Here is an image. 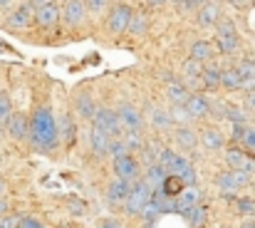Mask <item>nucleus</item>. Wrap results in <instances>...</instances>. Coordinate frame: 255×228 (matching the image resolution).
I'll list each match as a JSON object with an SVG mask.
<instances>
[{"instance_id": "obj_10", "label": "nucleus", "mask_w": 255, "mask_h": 228, "mask_svg": "<svg viewBox=\"0 0 255 228\" xmlns=\"http://www.w3.org/2000/svg\"><path fill=\"white\" fill-rule=\"evenodd\" d=\"M253 159H255L253 154H248L241 144H231L226 149V164L231 166V171H248Z\"/></svg>"}, {"instance_id": "obj_50", "label": "nucleus", "mask_w": 255, "mask_h": 228, "mask_svg": "<svg viewBox=\"0 0 255 228\" xmlns=\"http://www.w3.org/2000/svg\"><path fill=\"white\" fill-rule=\"evenodd\" d=\"M35 7H40V5H47V2H55V0H30Z\"/></svg>"}, {"instance_id": "obj_58", "label": "nucleus", "mask_w": 255, "mask_h": 228, "mask_svg": "<svg viewBox=\"0 0 255 228\" xmlns=\"http://www.w3.org/2000/svg\"><path fill=\"white\" fill-rule=\"evenodd\" d=\"M253 2H255V0H253Z\"/></svg>"}, {"instance_id": "obj_55", "label": "nucleus", "mask_w": 255, "mask_h": 228, "mask_svg": "<svg viewBox=\"0 0 255 228\" xmlns=\"http://www.w3.org/2000/svg\"><path fill=\"white\" fill-rule=\"evenodd\" d=\"M193 2H196V5L201 7V5H203V2H208V0H193Z\"/></svg>"}, {"instance_id": "obj_17", "label": "nucleus", "mask_w": 255, "mask_h": 228, "mask_svg": "<svg viewBox=\"0 0 255 228\" xmlns=\"http://www.w3.org/2000/svg\"><path fill=\"white\" fill-rule=\"evenodd\" d=\"M7 134H10V139H15V142L27 139V137H30V119H27L22 112H15L12 119H10V124H7Z\"/></svg>"}, {"instance_id": "obj_47", "label": "nucleus", "mask_w": 255, "mask_h": 228, "mask_svg": "<svg viewBox=\"0 0 255 228\" xmlns=\"http://www.w3.org/2000/svg\"><path fill=\"white\" fill-rule=\"evenodd\" d=\"M99 228H122L117 221H112V219H102L99 221Z\"/></svg>"}, {"instance_id": "obj_29", "label": "nucleus", "mask_w": 255, "mask_h": 228, "mask_svg": "<svg viewBox=\"0 0 255 228\" xmlns=\"http://www.w3.org/2000/svg\"><path fill=\"white\" fill-rule=\"evenodd\" d=\"M12 102H10V94L5 92V89H0V132L2 129H7V124H10V119H12Z\"/></svg>"}, {"instance_id": "obj_9", "label": "nucleus", "mask_w": 255, "mask_h": 228, "mask_svg": "<svg viewBox=\"0 0 255 228\" xmlns=\"http://www.w3.org/2000/svg\"><path fill=\"white\" fill-rule=\"evenodd\" d=\"M117 114H119V122L124 124L127 132H141L144 129V117H141V112L134 104H127V102L119 104Z\"/></svg>"}, {"instance_id": "obj_19", "label": "nucleus", "mask_w": 255, "mask_h": 228, "mask_svg": "<svg viewBox=\"0 0 255 228\" xmlns=\"http://www.w3.org/2000/svg\"><path fill=\"white\" fill-rule=\"evenodd\" d=\"M75 112L82 117V119H94V114H97V104H94V99H92V94L89 92H77L75 94Z\"/></svg>"}, {"instance_id": "obj_20", "label": "nucleus", "mask_w": 255, "mask_h": 228, "mask_svg": "<svg viewBox=\"0 0 255 228\" xmlns=\"http://www.w3.org/2000/svg\"><path fill=\"white\" fill-rule=\"evenodd\" d=\"M203 72H206V65L198 62V60H193V57L183 60V65H181V75H183L186 82H191V84L203 82Z\"/></svg>"}, {"instance_id": "obj_53", "label": "nucleus", "mask_w": 255, "mask_h": 228, "mask_svg": "<svg viewBox=\"0 0 255 228\" xmlns=\"http://www.w3.org/2000/svg\"><path fill=\"white\" fill-rule=\"evenodd\" d=\"M228 2H231V5H246L248 0H228Z\"/></svg>"}, {"instance_id": "obj_38", "label": "nucleus", "mask_w": 255, "mask_h": 228, "mask_svg": "<svg viewBox=\"0 0 255 228\" xmlns=\"http://www.w3.org/2000/svg\"><path fill=\"white\" fill-rule=\"evenodd\" d=\"M216 35L218 37H226V35H238V30H236V22L231 20V17H221L218 20V25H216Z\"/></svg>"}, {"instance_id": "obj_18", "label": "nucleus", "mask_w": 255, "mask_h": 228, "mask_svg": "<svg viewBox=\"0 0 255 228\" xmlns=\"http://www.w3.org/2000/svg\"><path fill=\"white\" fill-rule=\"evenodd\" d=\"M186 109L191 112L193 122L196 119H206V117H211V99L203 97V94H191L188 102H186Z\"/></svg>"}, {"instance_id": "obj_22", "label": "nucleus", "mask_w": 255, "mask_h": 228, "mask_svg": "<svg viewBox=\"0 0 255 228\" xmlns=\"http://www.w3.org/2000/svg\"><path fill=\"white\" fill-rule=\"evenodd\" d=\"M198 201H201V191H198V186H186V189L181 191V196L176 199V204H178V214H183V211L198 206Z\"/></svg>"}, {"instance_id": "obj_49", "label": "nucleus", "mask_w": 255, "mask_h": 228, "mask_svg": "<svg viewBox=\"0 0 255 228\" xmlns=\"http://www.w3.org/2000/svg\"><path fill=\"white\" fill-rule=\"evenodd\" d=\"M241 228H255V221L253 219H246V221L241 224Z\"/></svg>"}, {"instance_id": "obj_31", "label": "nucleus", "mask_w": 255, "mask_h": 228, "mask_svg": "<svg viewBox=\"0 0 255 228\" xmlns=\"http://www.w3.org/2000/svg\"><path fill=\"white\" fill-rule=\"evenodd\" d=\"M223 87L236 92V89H243V77L238 72V67H226L223 70Z\"/></svg>"}, {"instance_id": "obj_45", "label": "nucleus", "mask_w": 255, "mask_h": 228, "mask_svg": "<svg viewBox=\"0 0 255 228\" xmlns=\"http://www.w3.org/2000/svg\"><path fill=\"white\" fill-rule=\"evenodd\" d=\"M243 107H246V112H251V114H255V89H253V92H246Z\"/></svg>"}, {"instance_id": "obj_43", "label": "nucleus", "mask_w": 255, "mask_h": 228, "mask_svg": "<svg viewBox=\"0 0 255 228\" xmlns=\"http://www.w3.org/2000/svg\"><path fill=\"white\" fill-rule=\"evenodd\" d=\"M107 2H109V0H87V7H89V12L102 15V12H104V7H107Z\"/></svg>"}, {"instance_id": "obj_30", "label": "nucleus", "mask_w": 255, "mask_h": 228, "mask_svg": "<svg viewBox=\"0 0 255 228\" xmlns=\"http://www.w3.org/2000/svg\"><path fill=\"white\" fill-rule=\"evenodd\" d=\"M181 216L188 221V226L191 228H201L203 224H206V216H208V214H206V206H201V204H198V206H193V209L183 211Z\"/></svg>"}, {"instance_id": "obj_33", "label": "nucleus", "mask_w": 255, "mask_h": 228, "mask_svg": "<svg viewBox=\"0 0 255 228\" xmlns=\"http://www.w3.org/2000/svg\"><path fill=\"white\" fill-rule=\"evenodd\" d=\"M171 119H173L176 127H188V124L193 122V117H191V112L186 109V104H173V107H171Z\"/></svg>"}, {"instance_id": "obj_7", "label": "nucleus", "mask_w": 255, "mask_h": 228, "mask_svg": "<svg viewBox=\"0 0 255 228\" xmlns=\"http://www.w3.org/2000/svg\"><path fill=\"white\" fill-rule=\"evenodd\" d=\"M35 5L27 0V2H20L10 15H7V20H5V25L7 27H12V30H25V27H30L32 22H35Z\"/></svg>"}, {"instance_id": "obj_56", "label": "nucleus", "mask_w": 255, "mask_h": 228, "mask_svg": "<svg viewBox=\"0 0 255 228\" xmlns=\"http://www.w3.org/2000/svg\"><path fill=\"white\" fill-rule=\"evenodd\" d=\"M171 2H176V5H181V2H183V0H171Z\"/></svg>"}, {"instance_id": "obj_36", "label": "nucleus", "mask_w": 255, "mask_h": 228, "mask_svg": "<svg viewBox=\"0 0 255 228\" xmlns=\"http://www.w3.org/2000/svg\"><path fill=\"white\" fill-rule=\"evenodd\" d=\"M228 122L233 124H248V112L241 104H228Z\"/></svg>"}, {"instance_id": "obj_11", "label": "nucleus", "mask_w": 255, "mask_h": 228, "mask_svg": "<svg viewBox=\"0 0 255 228\" xmlns=\"http://www.w3.org/2000/svg\"><path fill=\"white\" fill-rule=\"evenodd\" d=\"M221 17H223V15H221L218 0H208V2H203V5L196 10V22H198V27H213V25H218Z\"/></svg>"}, {"instance_id": "obj_8", "label": "nucleus", "mask_w": 255, "mask_h": 228, "mask_svg": "<svg viewBox=\"0 0 255 228\" xmlns=\"http://www.w3.org/2000/svg\"><path fill=\"white\" fill-rule=\"evenodd\" d=\"M87 12H89V7H87L85 0H67L62 7V20L70 27H80V25H85Z\"/></svg>"}, {"instance_id": "obj_39", "label": "nucleus", "mask_w": 255, "mask_h": 228, "mask_svg": "<svg viewBox=\"0 0 255 228\" xmlns=\"http://www.w3.org/2000/svg\"><path fill=\"white\" fill-rule=\"evenodd\" d=\"M211 117L213 119H228V102H221V99H213L211 102Z\"/></svg>"}, {"instance_id": "obj_2", "label": "nucleus", "mask_w": 255, "mask_h": 228, "mask_svg": "<svg viewBox=\"0 0 255 228\" xmlns=\"http://www.w3.org/2000/svg\"><path fill=\"white\" fill-rule=\"evenodd\" d=\"M151 196H154V189H151L144 179H139L136 184H131L129 199H127V204H124L127 216H141V214H144V209L149 206Z\"/></svg>"}, {"instance_id": "obj_51", "label": "nucleus", "mask_w": 255, "mask_h": 228, "mask_svg": "<svg viewBox=\"0 0 255 228\" xmlns=\"http://www.w3.org/2000/svg\"><path fill=\"white\" fill-rule=\"evenodd\" d=\"M12 5V0H0V10H7Z\"/></svg>"}, {"instance_id": "obj_15", "label": "nucleus", "mask_w": 255, "mask_h": 228, "mask_svg": "<svg viewBox=\"0 0 255 228\" xmlns=\"http://www.w3.org/2000/svg\"><path fill=\"white\" fill-rule=\"evenodd\" d=\"M89 144H92V152L97 159H104L109 149H112V134H107L104 129H97V127H92V132H89Z\"/></svg>"}, {"instance_id": "obj_16", "label": "nucleus", "mask_w": 255, "mask_h": 228, "mask_svg": "<svg viewBox=\"0 0 255 228\" xmlns=\"http://www.w3.org/2000/svg\"><path fill=\"white\" fill-rule=\"evenodd\" d=\"M198 139H201V144H203V149H208V152H218V149H223V144H226V137H223V132L218 129V127H203L201 129V134H198Z\"/></svg>"}, {"instance_id": "obj_3", "label": "nucleus", "mask_w": 255, "mask_h": 228, "mask_svg": "<svg viewBox=\"0 0 255 228\" xmlns=\"http://www.w3.org/2000/svg\"><path fill=\"white\" fill-rule=\"evenodd\" d=\"M92 127H97V129H104L107 134H112V139H119V137H124V124L119 122V114L117 112H112V109H107V107H97V114H94V119H92Z\"/></svg>"}, {"instance_id": "obj_42", "label": "nucleus", "mask_w": 255, "mask_h": 228, "mask_svg": "<svg viewBox=\"0 0 255 228\" xmlns=\"http://www.w3.org/2000/svg\"><path fill=\"white\" fill-rule=\"evenodd\" d=\"M246 127H248V124H233V132H231L233 144H241V142H243V137H246Z\"/></svg>"}, {"instance_id": "obj_21", "label": "nucleus", "mask_w": 255, "mask_h": 228, "mask_svg": "<svg viewBox=\"0 0 255 228\" xmlns=\"http://www.w3.org/2000/svg\"><path fill=\"white\" fill-rule=\"evenodd\" d=\"M166 176H169V171L161 166V164H151V166H144V181L156 191V189H161L164 186V181H166Z\"/></svg>"}, {"instance_id": "obj_13", "label": "nucleus", "mask_w": 255, "mask_h": 228, "mask_svg": "<svg viewBox=\"0 0 255 228\" xmlns=\"http://www.w3.org/2000/svg\"><path fill=\"white\" fill-rule=\"evenodd\" d=\"M60 17H62V7H57L55 2L40 5V7L35 10V25H37V27H42V30L52 27Z\"/></svg>"}, {"instance_id": "obj_14", "label": "nucleus", "mask_w": 255, "mask_h": 228, "mask_svg": "<svg viewBox=\"0 0 255 228\" xmlns=\"http://www.w3.org/2000/svg\"><path fill=\"white\" fill-rule=\"evenodd\" d=\"M173 142H176V147L183 149V152H193V149L201 144L196 129H191V127H173Z\"/></svg>"}, {"instance_id": "obj_28", "label": "nucleus", "mask_w": 255, "mask_h": 228, "mask_svg": "<svg viewBox=\"0 0 255 228\" xmlns=\"http://www.w3.org/2000/svg\"><path fill=\"white\" fill-rule=\"evenodd\" d=\"M188 184L183 181V176H178V174H169L166 176V181H164V186H161V191L166 194V196H171V199H178L181 196V191L186 189Z\"/></svg>"}, {"instance_id": "obj_24", "label": "nucleus", "mask_w": 255, "mask_h": 228, "mask_svg": "<svg viewBox=\"0 0 255 228\" xmlns=\"http://www.w3.org/2000/svg\"><path fill=\"white\" fill-rule=\"evenodd\" d=\"M164 92H166L171 104H186L188 97H191V92H188V87H186L183 82H169Z\"/></svg>"}, {"instance_id": "obj_46", "label": "nucleus", "mask_w": 255, "mask_h": 228, "mask_svg": "<svg viewBox=\"0 0 255 228\" xmlns=\"http://www.w3.org/2000/svg\"><path fill=\"white\" fill-rule=\"evenodd\" d=\"M0 228H20V221H15L10 216H2L0 219Z\"/></svg>"}, {"instance_id": "obj_32", "label": "nucleus", "mask_w": 255, "mask_h": 228, "mask_svg": "<svg viewBox=\"0 0 255 228\" xmlns=\"http://www.w3.org/2000/svg\"><path fill=\"white\" fill-rule=\"evenodd\" d=\"M146 30H149V17H146L141 10H134V17H131L129 32L136 35V37H141V35H146Z\"/></svg>"}, {"instance_id": "obj_25", "label": "nucleus", "mask_w": 255, "mask_h": 228, "mask_svg": "<svg viewBox=\"0 0 255 228\" xmlns=\"http://www.w3.org/2000/svg\"><path fill=\"white\" fill-rule=\"evenodd\" d=\"M203 87L208 92H216L218 87H223V70L218 65H206V72H203Z\"/></svg>"}, {"instance_id": "obj_27", "label": "nucleus", "mask_w": 255, "mask_h": 228, "mask_svg": "<svg viewBox=\"0 0 255 228\" xmlns=\"http://www.w3.org/2000/svg\"><path fill=\"white\" fill-rule=\"evenodd\" d=\"M191 57L193 60H198V62H211L213 60V45L208 42V40H196L193 45H191Z\"/></svg>"}, {"instance_id": "obj_12", "label": "nucleus", "mask_w": 255, "mask_h": 228, "mask_svg": "<svg viewBox=\"0 0 255 228\" xmlns=\"http://www.w3.org/2000/svg\"><path fill=\"white\" fill-rule=\"evenodd\" d=\"M129 191H131V184L129 181H124V179H117L114 176V181L107 186V201L112 204V206H124L127 204V199H129Z\"/></svg>"}, {"instance_id": "obj_34", "label": "nucleus", "mask_w": 255, "mask_h": 228, "mask_svg": "<svg viewBox=\"0 0 255 228\" xmlns=\"http://www.w3.org/2000/svg\"><path fill=\"white\" fill-rule=\"evenodd\" d=\"M124 144L129 147V152H141L146 139H144V132H124Z\"/></svg>"}, {"instance_id": "obj_6", "label": "nucleus", "mask_w": 255, "mask_h": 228, "mask_svg": "<svg viewBox=\"0 0 255 228\" xmlns=\"http://www.w3.org/2000/svg\"><path fill=\"white\" fill-rule=\"evenodd\" d=\"M114 176L117 179H124L129 184H136L141 179V164H139V159H134L131 154H127L122 159H114Z\"/></svg>"}, {"instance_id": "obj_4", "label": "nucleus", "mask_w": 255, "mask_h": 228, "mask_svg": "<svg viewBox=\"0 0 255 228\" xmlns=\"http://www.w3.org/2000/svg\"><path fill=\"white\" fill-rule=\"evenodd\" d=\"M131 17H134V10L127 5V2H119L112 7L109 17H107V30L112 35H124L129 32V25H131Z\"/></svg>"}, {"instance_id": "obj_37", "label": "nucleus", "mask_w": 255, "mask_h": 228, "mask_svg": "<svg viewBox=\"0 0 255 228\" xmlns=\"http://www.w3.org/2000/svg\"><path fill=\"white\" fill-rule=\"evenodd\" d=\"M236 214H241V216H246V219L255 216V201L253 199H248V196L236 199Z\"/></svg>"}, {"instance_id": "obj_23", "label": "nucleus", "mask_w": 255, "mask_h": 228, "mask_svg": "<svg viewBox=\"0 0 255 228\" xmlns=\"http://www.w3.org/2000/svg\"><path fill=\"white\" fill-rule=\"evenodd\" d=\"M149 117H151V127H154L156 132H166V129H171V127H173V119H171V109L151 107Z\"/></svg>"}, {"instance_id": "obj_40", "label": "nucleus", "mask_w": 255, "mask_h": 228, "mask_svg": "<svg viewBox=\"0 0 255 228\" xmlns=\"http://www.w3.org/2000/svg\"><path fill=\"white\" fill-rule=\"evenodd\" d=\"M241 147H243L248 154L255 156V124H248V127H246V137H243Z\"/></svg>"}, {"instance_id": "obj_57", "label": "nucleus", "mask_w": 255, "mask_h": 228, "mask_svg": "<svg viewBox=\"0 0 255 228\" xmlns=\"http://www.w3.org/2000/svg\"><path fill=\"white\" fill-rule=\"evenodd\" d=\"M62 228H70V226H62Z\"/></svg>"}, {"instance_id": "obj_5", "label": "nucleus", "mask_w": 255, "mask_h": 228, "mask_svg": "<svg viewBox=\"0 0 255 228\" xmlns=\"http://www.w3.org/2000/svg\"><path fill=\"white\" fill-rule=\"evenodd\" d=\"M251 176L253 174H248V171H223L216 176V186L221 189V194L233 196L236 191H241L243 186L251 184Z\"/></svg>"}, {"instance_id": "obj_54", "label": "nucleus", "mask_w": 255, "mask_h": 228, "mask_svg": "<svg viewBox=\"0 0 255 228\" xmlns=\"http://www.w3.org/2000/svg\"><path fill=\"white\" fill-rule=\"evenodd\" d=\"M166 0H149V5H164Z\"/></svg>"}, {"instance_id": "obj_52", "label": "nucleus", "mask_w": 255, "mask_h": 228, "mask_svg": "<svg viewBox=\"0 0 255 228\" xmlns=\"http://www.w3.org/2000/svg\"><path fill=\"white\" fill-rule=\"evenodd\" d=\"M5 189H7V186H5V181L0 179V199H5Z\"/></svg>"}, {"instance_id": "obj_35", "label": "nucleus", "mask_w": 255, "mask_h": 228, "mask_svg": "<svg viewBox=\"0 0 255 228\" xmlns=\"http://www.w3.org/2000/svg\"><path fill=\"white\" fill-rule=\"evenodd\" d=\"M60 134L65 137V144H67V147H72V144L77 142V127H75V122H72L70 114H65V119H62V132H60Z\"/></svg>"}, {"instance_id": "obj_1", "label": "nucleus", "mask_w": 255, "mask_h": 228, "mask_svg": "<svg viewBox=\"0 0 255 228\" xmlns=\"http://www.w3.org/2000/svg\"><path fill=\"white\" fill-rule=\"evenodd\" d=\"M30 144L35 147V152H55L60 144V127L55 122V114L47 104L37 107L30 117Z\"/></svg>"}, {"instance_id": "obj_44", "label": "nucleus", "mask_w": 255, "mask_h": 228, "mask_svg": "<svg viewBox=\"0 0 255 228\" xmlns=\"http://www.w3.org/2000/svg\"><path fill=\"white\" fill-rule=\"evenodd\" d=\"M20 228H47L40 219H35V216H25V219H20Z\"/></svg>"}, {"instance_id": "obj_26", "label": "nucleus", "mask_w": 255, "mask_h": 228, "mask_svg": "<svg viewBox=\"0 0 255 228\" xmlns=\"http://www.w3.org/2000/svg\"><path fill=\"white\" fill-rule=\"evenodd\" d=\"M216 47H218V52L221 55H238V50H241V37L238 35H226V37H218L216 35Z\"/></svg>"}, {"instance_id": "obj_48", "label": "nucleus", "mask_w": 255, "mask_h": 228, "mask_svg": "<svg viewBox=\"0 0 255 228\" xmlns=\"http://www.w3.org/2000/svg\"><path fill=\"white\" fill-rule=\"evenodd\" d=\"M0 216H7V201L0 199Z\"/></svg>"}, {"instance_id": "obj_41", "label": "nucleus", "mask_w": 255, "mask_h": 228, "mask_svg": "<svg viewBox=\"0 0 255 228\" xmlns=\"http://www.w3.org/2000/svg\"><path fill=\"white\" fill-rule=\"evenodd\" d=\"M109 154H112V159H122V156L129 154V147L124 144L122 137H119V139H112V149H109Z\"/></svg>"}]
</instances>
